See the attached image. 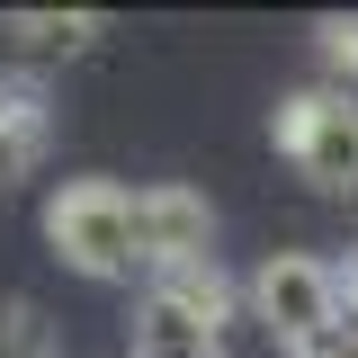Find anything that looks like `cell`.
Wrapping results in <instances>:
<instances>
[{
	"instance_id": "obj_4",
	"label": "cell",
	"mask_w": 358,
	"mask_h": 358,
	"mask_svg": "<svg viewBox=\"0 0 358 358\" xmlns=\"http://www.w3.org/2000/svg\"><path fill=\"white\" fill-rule=\"evenodd\" d=\"M224 268H179V278H152L143 305H134V358H224Z\"/></svg>"
},
{
	"instance_id": "obj_9",
	"label": "cell",
	"mask_w": 358,
	"mask_h": 358,
	"mask_svg": "<svg viewBox=\"0 0 358 358\" xmlns=\"http://www.w3.org/2000/svg\"><path fill=\"white\" fill-rule=\"evenodd\" d=\"M0 358H45V341H36V322L18 305H0Z\"/></svg>"
},
{
	"instance_id": "obj_5",
	"label": "cell",
	"mask_w": 358,
	"mask_h": 358,
	"mask_svg": "<svg viewBox=\"0 0 358 358\" xmlns=\"http://www.w3.org/2000/svg\"><path fill=\"white\" fill-rule=\"evenodd\" d=\"M215 260V206L197 188H143V287Z\"/></svg>"
},
{
	"instance_id": "obj_1",
	"label": "cell",
	"mask_w": 358,
	"mask_h": 358,
	"mask_svg": "<svg viewBox=\"0 0 358 358\" xmlns=\"http://www.w3.org/2000/svg\"><path fill=\"white\" fill-rule=\"evenodd\" d=\"M45 242L54 260L99 278V287H126L143 278V188H117V179H63L45 197Z\"/></svg>"
},
{
	"instance_id": "obj_8",
	"label": "cell",
	"mask_w": 358,
	"mask_h": 358,
	"mask_svg": "<svg viewBox=\"0 0 358 358\" xmlns=\"http://www.w3.org/2000/svg\"><path fill=\"white\" fill-rule=\"evenodd\" d=\"M313 45H322V81H331V90H358V18H322Z\"/></svg>"
},
{
	"instance_id": "obj_6",
	"label": "cell",
	"mask_w": 358,
	"mask_h": 358,
	"mask_svg": "<svg viewBox=\"0 0 358 358\" xmlns=\"http://www.w3.org/2000/svg\"><path fill=\"white\" fill-rule=\"evenodd\" d=\"M99 36H108V18H99V9H18V18H9V45H18L27 63H63V54H90Z\"/></svg>"
},
{
	"instance_id": "obj_7",
	"label": "cell",
	"mask_w": 358,
	"mask_h": 358,
	"mask_svg": "<svg viewBox=\"0 0 358 358\" xmlns=\"http://www.w3.org/2000/svg\"><path fill=\"white\" fill-rule=\"evenodd\" d=\"M36 162H45V108L27 90H9V99H0V188L27 179Z\"/></svg>"
},
{
	"instance_id": "obj_2",
	"label": "cell",
	"mask_w": 358,
	"mask_h": 358,
	"mask_svg": "<svg viewBox=\"0 0 358 358\" xmlns=\"http://www.w3.org/2000/svg\"><path fill=\"white\" fill-rule=\"evenodd\" d=\"M251 313L268 322V341H287L296 358L331 350L350 331V296H341V260L322 251H268L251 268Z\"/></svg>"
},
{
	"instance_id": "obj_3",
	"label": "cell",
	"mask_w": 358,
	"mask_h": 358,
	"mask_svg": "<svg viewBox=\"0 0 358 358\" xmlns=\"http://www.w3.org/2000/svg\"><path fill=\"white\" fill-rule=\"evenodd\" d=\"M278 152L322 197H358V90L305 81L278 99Z\"/></svg>"
}]
</instances>
